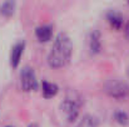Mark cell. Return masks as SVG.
Returning a JSON list of instances; mask_svg holds the SVG:
<instances>
[{"label": "cell", "instance_id": "cell-10", "mask_svg": "<svg viewBox=\"0 0 129 127\" xmlns=\"http://www.w3.org/2000/svg\"><path fill=\"white\" fill-rule=\"evenodd\" d=\"M75 127H99V120L93 115H84Z\"/></svg>", "mask_w": 129, "mask_h": 127}, {"label": "cell", "instance_id": "cell-12", "mask_svg": "<svg viewBox=\"0 0 129 127\" xmlns=\"http://www.w3.org/2000/svg\"><path fill=\"white\" fill-rule=\"evenodd\" d=\"M113 117H114V120H115V122H118L119 125H122V126H127L129 123V116L127 112H124V111H122V110H118V111H115L114 112V115H113Z\"/></svg>", "mask_w": 129, "mask_h": 127}, {"label": "cell", "instance_id": "cell-16", "mask_svg": "<svg viewBox=\"0 0 129 127\" xmlns=\"http://www.w3.org/2000/svg\"><path fill=\"white\" fill-rule=\"evenodd\" d=\"M6 127H11V126H6Z\"/></svg>", "mask_w": 129, "mask_h": 127}, {"label": "cell", "instance_id": "cell-5", "mask_svg": "<svg viewBox=\"0 0 129 127\" xmlns=\"http://www.w3.org/2000/svg\"><path fill=\"white\" fill-rule=\"evenodd\" d=\"M24 50H25V41L24 40H20V41L15 42L10 50V56H9V60H10V66L16 69L20 64V60H21V56L24 54Z\"/></svg>", "mask_w": 129, "mask_h": 127}, {"label": "cell", "instance_id": "cell-2", "mask_svg": "<svg viewBox=\"0 0 129 127\" xmlns=\"http://www.w3.org/2000/svg\"><path fill=\"white\" fill-rule=\"evenodd\" d=\"M83 103H84L83 97L78 92L69 91L67 97L60 103V112L68 122H74L79 117L80 107Z\"/></svg>", "mask_w": 129, "mask_h": 127}, {"label": "cell", "instance_id": "cell-6", "mask_svg": "<svg viewBox=\"0 0 129 127\" xmlns=\"http://www.w3.org/2000/svg\"><path fill=\"white\" fill-rule=\"evenodd\" d=\"M107 20H108L110 28L114 29L115 31L122 30L124 28V25H125V20H124L123 15L118 10H109L107 13Z\"/></svg>", "mask_w": 129, "mask_h": 127}, {"label": "cell", "instance_id": "cell-3", "mask_svg": "<svg viewBox=\"0 0 129 127\" xmlns=\"http://www.w3.org/2000/svg\"><path fill=\"white\" fill-rule=\"evenodd\" d=\"M104 91L115 100H125L129 96V85L120 79H110L104 84Z\"/></svg>", "mask_w": 129, "mask_h": 127}, {"label": "cell", "instance_id": "cell-8", "mask_svg": "<svg viewBox=\"0 0 129 127\" xmlns=\"http://www.w3.org/2000/svg\"><path fill=\"white\" fill-rule=\"evenodd\" d=\"M35 36L40 42H48L53 38V26L51 25H40L35 29Z\"/></svg>", "mask_w": 129, "mask_h": 127}, {"label": "cell", "instance_id": "cell-7", "mask_svg": "<svg viewBox=\"0 0 129 127\" xmlns=\"http://www.w3.org/2000/svg\"><path fill=\"white\" fill-rule=\"evenodd\" d=\"M88 45H89V50L93 55H96L100 52L102 50V35L99 30H91L89 33L88 36Z\"/></svg>", "mask_w": 129, "mask_h": 127}, {"label": "cell", "instance_id": "cell-15", "mask_svg": "<svg viewBox=\"0 0 129 127\" xmlns=\"http://www.w3.org/2000/svg\"><path fill=\"white\" fill-rule=\"evenodd\" d=\"M128 75H129V67H128Z\"/></svg>", "mask_w": 129, "mask_h": 127}, {"label": "cell", "instance_id": "cell-11", "mask_svg": "<svg viewBox=\"0 0 129 127\" xmlns=\"http://www.w3.org/2000/svg\"><path fill=\"white\" fill-rule=\"evenodd\" d=\"M16 9V3L15 1H4L3 4H0V14L3 16H11L15 13Z\"/></svg>", "mask_w": 129, "mask_h": 127}, {"label": "cell", "instance_id": "cell-1", "mask_svg": "<svg viewBox=\"0 0 129 127\" xmlns=\"http://www.w3.org/2000/svg\"><path fill=\"white\" fill-rule=\"evenodd\" d=\"M72 54H73L72 39L67 33H59L55 36L51 49L48 54L46 59L48 65L51 69H61L69 64Z\"/></svg>", "mask_w": 129, "mask_h": 127}, {"label": "cell", "instance_id": "cell-9", "mask_svg": "<svg viewBox=\"0 0 129 127\" xmlns=\"http://www.w3.org/2000/svg\"><path fill=\"white\" fill-rule=\"evenodd\" d=\"M42 92H43V96L45 98H51V97L56 96V93L59 92V87H58V85L53 84V82L43 81V84H42Z\"/></svg>", "mask_w": 129, "mask_h": 127}, {"label": "cell", "instance_id": "cell-13", "mask_svg": "<svg viewBox=\"0 0 129 127\" xmlns=\"http://www.w3.org/2000/svg\"><path fill=\"white\" fill-rule=\"evenodd\" d=\"M123 30H124V35H125V38L129 40V20L125 21V25H124Z\"/></svg>", "mask_w": 129, "mask_h": 127}, {"label": "cell", "instance_id": "cell-4", "mask_svg": "<svg viewBox=\"0 0 129 127\" xmlns=\"http://www.w3.org/2000/svg\"><path fill=\"white\" fill-rule=\"evenodd\" d=\"M19 81H20V87L25 92H31L38 90V79L35 75V71L31 66L25 65L19 74Z\"/></svg>", "mask_w": 129, "mask_h": 127}, {"label": "cell", "instance_id": "cell-14", "mask_svg": "<svg viewBox=\"0 0 129 127\" xmlns=\"http://www.w3.org/2000/svg\"><path fill=\"white\" fill-rule=\"evenodd\" d=\"M29 127H37V125H30Z\"/></svg>", "mask_w": 129, "mask_h": 127}]
</instances>
